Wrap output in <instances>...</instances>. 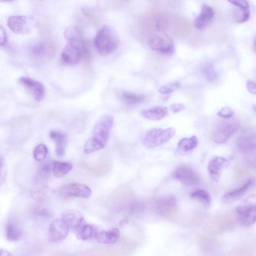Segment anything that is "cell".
Listing matches in <instances>:
<instances>
[{"label": "cell", "instance_id": "cb8c5ba5", "mask_svg": "<svg viewBox=\"0 0 256 256\" xmlns=\"http://www.w3.org/2000/svg\"><path fill=\"white\" fill-rule=\"evenodd\" d=\"M6 234L8 240L15 242L18 240L22 235L21 228L18 224L14 220H9L6 224Z\"/></svg>", "mask_w": 256, "mask_h": 256}, {"label": "cell", "instance_id": "5bb4252c", "mask_svg": "<svg viewBox=\"0 0 256 256\" xmlns=\"http://www.w3.org/2000/svg\"><path fill=\"white\" fill-rule=\"evenodd\" d=\"M84 216L78 210H66L62 212L60 220L70 228L76 230L84 223Z\"/></svg>", "mask_w": 256, "mask_h": 256}, {"label": "cell", "instance_id": "d6986e66", "mask_svg": "<svg viewBox=\"0 0 256 256\" xmlns=\"http://www.w3.org/2000/svg\"><path fill=\"white\" fill-rule=\"evenodd\" d=\"M50 138L56 144V154L58 157H62L66 154V146L68 138L63 132L56 130H52L50 132Z\"/></svg>", "mask_w": 256, "mask_h": 256}, {"label": "cell", "instance_id": "d6a6232c", "mask_svg": "<svg viewBox=\"0 0 256 256\" xmlns=\"http://www.w3.org/2000/svg\"><path fill=\"white\" fill-rule=\"evenodd\" d=\"M51 169V165L48 162L42 164L38 169V174L42 178L46 177Z\"/></svg>", "mask_w": 256, "mask_h": 256}, {"label": "cell", "instance_id": "e0dca14e", "mask_svg": "<svg viewBox=\"0 0 256 256\" xmlns=\"http://www.w3.org/2000/svg\"><path fill=\"white\" fill-rule=\"evenodd\" d=\"M228 162L224 158L215 156L212 158L208 162V169L211 178L216 182H218L221 176L223 168Z\"/></svg>", "mask_w": 256, "mask_h": 256}, {"label": "cell", "instance_id": "484cf974", "mask_svg": "<svg viewBox=\"0 0 256 256\" xmlns=\"http://www.w3.org/2000/svg\"><path fill=\"white\" fill-rule=\"evenodd\" d=\"M121 99L125 102L130 104H137L143 102L146 100L144 94L124 92L120 94Z\"/></svg>", "mask_w": 256, "mask_h": 256}, {"label": "cell", "instance_id": "52a82bcc", "mask_svg": "<svg viewBox=\"0 0 256 256\" xmlns=\"http://www.w3.org/2000/svg\"><path fill=\"white\" fill-rule=\"evenodd\" d=\"M59 194L62 197H78L88 198L92 195V190L87 186L78 184L71 183L62 186L59 190Z\"/></svg>", "mask_w": 256, "mask_h": 256}, {"label": "cell", "instance_id": "ab89813d", "mask_svg": "<svg viewBox=\"0 0 256 256\" xmlns=\"http://www.w3.org/2000/svg\"><path fill=\"white\" fill-rule=\"evenodd\" d=\"M0 256H13L11 253L3 248H0Z\"/></svg>", "mask_w": 256, "mask_h": 256}, {"label": "cell", "instance_id": "60d3db41", "mask_svg": "<svg viewBox=\"0 0 256 256\" xmlns=\"http://www.w3.org/2000/svg\"><path fill=\"white\" fill-rule=\"evenodd\" d=\"M3 161H4L3 157L2 155L0 154V176L2 169V165H3Z\"/></svg>", "mask_w": 256, "mask_h": 256}, {"label": "cell", "instance_id": "836d02e7", "mask_svg": "<svg viewBox=\"0 0 256 256\" xmlns=\"http://www.w3.org/2000/svg\"><path fill=\"white\" fill-rule=\"evenodd\" d=\"M234 114V110L228 106L223 107L217 113L218 116L224 118H230Z\"/></svg>", "mask_w": 256, "mask_h": 256}, {"label": "cell", "instance_id": "4fadbf2b", "mask_svg": "<svg viewBox=\"0 0 256 256\" xmlns=\"http://www.w3.org/2000/svg\"><path fill=\"white\" fill-rule=\"evenodd\" d=\"M239 222L244 226H249L256 222V205L240 206L235 210Z\"/></svg>", "mask_w": 256, "mask_h": 256}, {"label": "cell", "instance_id": "277c9868", "mask_svg": "<svg viewBox=\"0 0 256 256\" xmlns=\"http://www.w3.org/2000/svg\"><path fill=\"white\" fill-rule=\"evenodd\" d=\"M149 46L162 54L170 56L174 52V46L172 38L163 32H158L149 39Z\"/></svg>", "mask_w": 256, "mask_h": 256}, {"label": "cell", "instance_id": "3957f363", "mask_svg": "<svg viewBox=\"0 0 256 256\" xmlns=\"http://www.w3.org/2000/svg\"><path fill=\"white\" fill-rule=\"evenodd\" d=\"M176 130L170 127L164 129L154 128L148 130L143 138L144 145L148 148L161 146L174 136Z\"/></svg>", "mask_w": 256, "mask_h": 256}, {"label": "cell", "instance_id": "8992f818", "mask_svg": "<svg viewBox=\"0 0 256 256\" xmlns=\"http://www.w3.org/2000/svg\"><path fill=\"white\" fill-rule=\"evenodd\" d=\"M173 177L187 186H194L200 183V177L192 167L182 164L177 166L172 173Z\"/></svg>", "mask_w": 256, "mask_h": 256}, {"label": "cell", "instance_id": "603a6c76", "mask_svg": "<svg viewBox=\"0 0 256 256\" xmlns=\"http://www.w3.org/2000/svg\"><path fill=\"white\" fill-rule=\"evenodd\" d=\"M168 114V109L164 106H155L141 112V115L146 119L158 120L164 118Z\"/></svg>", "mask_w": 256, "mask_h": 256}, {"label": "cell", "instance_id": "f35d334b", "mask_svg": "<svg viewBox=\"0 0 256 256\" xmlns=\"http://www.w3.org/2000/svg\"><path fill=\"white\" fill-rule=\"evenodd\" d=\"M36 212L38 215L44 217H48L50 215L48 211L43 208L36 210Z\"/></svg>", "mask_w": 256, "mask_h": 256}, {"label": "cell", "instance_id": "ac0fdd59", "mask_svg": "<svg viewBox=\"0 0 256 256\" xmlns=\"http://www.w3.org/2000/svg\"><path fill=\"white\" fill-rule=\"evenodd\" d=\"M254 182V180L250 178L240 188L226 192L222 198V202L228 204L239 200L249 190Z\"/></svg>", "mask_w": 256, "mask_h": 256}, {"label": "cell", "instance_id": "ffe728a7", "mask_svg": "<svg viewBox=\"0 0 256 256\" xmlns=\"http://www.w3.org/2000/svg\"><path fill=\"white\" fill-rule=\"evenodd\" d=\"M76 231V238L80 240L96 238L99 232L96 226L84 222Z\"/></svg>", "mask_w": 256, "mask_h": 256}, {"label": "cell", "instance_id": "2e32d148", "mask_svg": "<svg viewBox=\"0 0 256 256\" xmlns=\"http://www.w3.org/2000/svg\"><path fill=\"white\" fill-rule=\"evenodd\" d=\"M215 16V12L210 6L204 4L199 15L196 18L194 22L195 28L202 30L206 27L213 20Z\"/></svg>", "mask_w": 256, "mask_h": 256}, {"label": "cell", "instance_id": "d590c367", "mask_svg": "<svg viewBox=\"0 0 256 256\" xmlns=\"http://www.w3.org/2000/svg\"><path fill=\"white\" fill-rule=\"evenodd\" d=\"M185 106L180 103L174 104L170 106V110L174 113L179 112L183 110Z\"/></svg>", "mask_w": 256, "mask_h": 256}, {"label": "cell", "instance_id": "5b68a950", "mask_svg": "<svg viewBox=\"0 0 256 256\" xmlns=\"http://www.w3.org/2000/svg\"><path fill=\"white\" fill-rule=\"evenodd\" d=\"M83 42H68L61 54V60L67 64H76L80 60L84 50Z\"/></svg>", "mask_w": 256, "mask_h": 256}, {"label": "cell", "instance_id": "8fae6325", "mask_svg": "<svg viewBox=\"0 0 256 256\" xmlns=\"http://www.w3.org/2000/svg\"><path fill=\"white\" fill-rule=\"evenodd\" d=\"M178 204V200L176 196L172 194L165 195L157 200L156 209L160 215L168 216L176 211Z\"/></svg>", "mask_w": 256, "mask_h": 256}, {"label": "cell", "instance_id": "8d00e7d4", "mask_svg": "<svg viewBox=\"0 0 256 256\" xmlns=\"http://www.w3.org/2000/svg\"><path fill=\"white\" fill-rule=\"evenodd\" d=\"M246 88L251 94H255L256 93V83L252 80H248L246 82Z\"/></svg>", "mask_w": 256, "mask_h": 256}, {"label": "cell", "instance_id": "9a60e30c", "mask_svg": "<svg viewBox=\"0 0 256 256\" xmlns=\"http://www.w3.org/2000/svg\"><path fill=\"white\" fill-rule=\"evenodd\" d=\"M228 2L234 6V18L236 22L244 23L248 20L250 17L249 4L244 0H229Z\"/></svg>", "mask_w": 256, "mask_h": 256}, {"label": "cell", "instance_id": "7402d4cb", "mask_svg": "<svg viewBox=\"0 0 256 256\" xmlns=\"http://www.w3.org/2000/svg\"><path fill=\"white\" fill-rule=\"evenodd\" d=\"M236 146L239 150L244 152L254 150L256 147V137L250 134L241 136L237 140Z\"/></svg>", "mask_w": 256, "mask_h": 256}, {"label": "cell", "instance_id": "e575fe53", "mask_svg": "<svg viewBox=\"0 0 256 256\" xmlns=\"http://www.w3.org/2000/svg\"><path fill=\"white\" fill-rule=\"evenodd\" d=\"M45 46L42 44H35L32 48V54L36 56L42 55L44 52Z\"/></svg>", "mask_w": 256, "mask_h": 256}, {"label": "cell", "instance_id": "f1b7e54d", "mask_svg": "<svg viewBox=\"0 0 256 256\" xmlns=\"http://www.w3.org/2000/svg\"><path fill=\"white\" fill-rule=\"evenodd\" d=\"M190 196L202 204L208 206L210 202V194L204 190H198L192 192Z\"/></svg>", "mask_w": 256, "mask_h": 256}, {"label": "cell", "instance_id": "44dd1931", "mask_svg": "<svg viewBox=\"0 0 256 256\" xmlns=\"http://www.w3.org/2000/svg\"><path fill=\"white\" fill-rule=\"evenodd\" d=\"M120 237V230L116 228H112L99 232L96 239L100 244H113L118 240Z\"/></svg>", "mask_w": 256, "mask_h": 256}, {"label": "cell", "instance_id": "6da1fadb", "mask_svg": "<svg viewBox=\"0 0 256 256\" xmlns=\"http://www.w3.org/2000/svg\"><path fill=\"white\" fill-rule=\"evenodd\" d=\"M114 124V119L109 114H104L98 119L91 136L84 145L83 150L86 154L92 153L106 146Z\"/></svg>", "mask_w": 256, "mask_h": 256}, {"label": "cell", "instance_id": "ba28073f", "mask_svg": "<svg viewBox=\"0 0 256 256\" xmlns=\"http://www.w3.org/2000/svg\"><path fill=\"white\" fill-rule=\"evenodd\" d=\"M240 127L236 121H226L220 124L214 131L213 138L218 144H223L236 132Z\"/></svg>", "mask_w": 256, "mask_h": 256}, {"label": "cell", "instance_id": "30bf717a", "mask_svg": "<svg viewBox=\"0 0 256 256\" xmlns=\"http://www.w3.org/2000/svg\"><path fill=\"white\" fill-rule=\"evenodd\" d=\"M18 81L36 100L40 102L44 98L45 88L42 83L26 76L20 77Z\"/></svg>", "mask_w": 256, "mask_h": 256}, {"label": "cell", "instance_id": "74e56055", "mask_svg": "<svg viewBox=\"0 0 256 256\" xmlns=\"http://www.w3.org/2000/svg\"><path fill=\"white\" fill-rule=\"evenodd\" d=\"M6 42V34L4 29L0 26V46L4 45Z\"/></svg>", "mask_w": 256, "mask_h": 256}, {"label": "cell", "instance_id": "9c48e42d", "mask_svg": "<svg viewBox=\"0 0 256 256\" xmlns=\"http://www.w3.org/2000/svg\"><path fill=\"white\" fill-rule=\"evenodd\" d=\"M68 232L69 228L60 219L54 220L49 226V240L54 243L61 242L66 238Z\"/></svg>", "mask_w": 256, "mask_h": 256}, {"label": "cell", "instance_id": "f546056e", "mask_svg": "<svg viewBox=\"0 0 256 256\" xmlns=\"http://www.w3.org/2000/svg\"><path fill=\"white\" fill-rule=\"evenodd\" d=\"M180 87V84L177 81L170 82L161 86L158 92L163 95H170Z\"/></svg>", "mask_w": 256, "mask_h": 256}, {"label": "cell", "instance_id": "1f68e13d", "mask_svg": "<svg viewBox=\"0 0 256 256\" xmlns=\"http://www.w3.org/2000/svg\"><path fill=\"white\" fill-rule=\"evenodd\" d=\"M202 72L208 81L212 82L215 79L216 74L212 65L208 64L204 66Z\"/></svg>", "mask_w": 256, "mask_h": 256}, {"label": "cell", "instance_id": "7a4b0ae2", "mask_svg": "<svg viewBox=\"0 0 256 256\" xmlns=\"http://www.w3.org/2000/svg\"><path fill=\"white\" fill-rule=\"evenodd\" d=\"M120 38L116 30L110 25H104L97 32L94 44L97 52L101 56H108L118 47Z\"/></svg>", "mask_w": 256, "mask_h": 256}, {"label": "cell", "instance_id": "7c38bea8", "mask_svg": "<svg viewBox=\"0 0 256 256\" xmlns=\"http://www.w3.org/2000/svg\"><path fill=\"white\" fill-rule=\"evenodd\" d=\"M7 24L10 30L16 34H26L31 29L30 21L24 16H10L8 19Z\"/></svg>", "mask_w": 256, "mask_h": 256}, {"label": "cell", "instance_id": "83f0119b", "mask_svg": "<svg viewBox=\"0 0 256 256\" xmlns=\"http://www.w3.org/2000/svg\"><path fill=\"white\" fill-rule=\"evenodd\" d=\"M64 36L68 42H82V36L79 30L74 26H69L64 31Z\"/></svg>", "mask_w": 256, "mask_h": 256}, {"label": "cell", "instance_id": "4316f807", "mask_svg": "<svg viewBox=\"0 0 256 256\" xmlns=\"http://www.w3.org/2000/svg\"><path fill=\"white\" fill-rule=\"evenodd\" d=\"M198 139L196 136L182 138L178 144L180 150L188 152L195 148L198 144Z\"/></svg>", "mask_w": 256, "mask_h": 256}, {"label": "cell", "instance_id": "4dcf8cb0", "mask_svg": "<svg viewBox=\"0 0 256 256\" xmlns=\"http://www.w3.org/2000/svg\"><path fill=\"white\" fill-rule=\"evenodd\" d=\"M47 154L48 148L46 146L43 144H40L38 145L34 148V156L36 160L40 161L46 157Z\"/></svg>", "mask_w": 256, "mask_h": 256}, {"label": "cell", "instance_id": "d4e9b609", "mask_svg": "<svg viewBox=\"0 0 256 256\" xmlns=\"http://www.w3.org/2000/svg\"><path fill=\"white\" fill-rule=\"evenodd\" d=\"M72 168V164L68 162L54 161L52 169L54 176L60 178L68 173Z\"/></svg>", "mask_w": 256, "mask_h": 256}]
</instances>
